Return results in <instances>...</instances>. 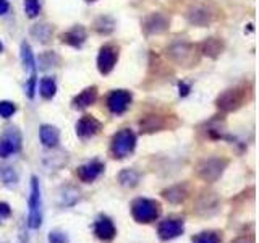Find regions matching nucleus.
<instances>
[{"label": "nucleus", "instance_id": "obj_1", "mask_svg": "<svg viewBox=\"0 0 259 243\" xmlns=\"http://www.w3.org/2000/svg\"><path fill=\"white\" fill-rule=\"evenodd\" d=\"M162 213V206L157 199L136 198L132 202V216L138 224H151L157 221Z\"/></svg>", "mask_w": 259, "mask_h": 243}, {"label": "nucleus", "instance_id": "obj_2", "mask_svg": "<svg viewBox=\"0 0 259 243\" xmlns=\"http://www.w3.org/2000/svg\"><path fill=\"white\" fill-rule=\"evenodd\" d=\"M29 213H28V227L37 230L42 225V196H40V185L36 175L31 177V193L28 199Z\"/></svg>", "mask_w": 259, "mask_h": 243}, {"label": "nucleus", "instance_id": "obj_3", "mask_svg": "<svg viewBox=\"0 0 259 243\" xmlns=\"http://www.w3.org/2000/svg\"><path fill=\"white\" fill-rule=\"evenodd\" d=\"M167 57L180 67H191L198 62L196 46L186 40H175L167 47Z\"/></svg>", "mask_w": 259, "mask_h": 243}, {"label": "nucleus", "instance_id": "obj_4", "mask_svg": "<svg viewBox=\"0 0 259 243\" xmlns=\"http://www.w3.org/2000/svg\"><path fill=\"white\" fill-rule=\"evenodd\" d=\"M135 148H136V135L133 133V130L123 128L112 136V141H110L112 157L125 159L135 151Z\"/></svg>", "mask_w": 259, "mask_h": 243}, {"label": "nucleus", "instance_id": "obj_5", "mask_svg": "<svg viewBox=\"0 0 259 243\" xmlns=\"http://www.w3.org/2000/svg\"><path fill=\"white\" fill-rule=\"evenodd\" d=\"M227 166H229V160L224 157H207V159H202L196 166V174L204 182L212 183L222 177Z\"/></svg>", "mask_w": 259, "mask_h": 243}, {"label": "nucleus", "instance_id": "obj_6", "mask_svg": "<svg viewBox=\"0 0 259 243\" xmlns=\"http://www.w3.org/2000/svg\"><path fill=\"white\" fill-rule=\"evenodd\" d=\"M245 99H246L245 88H230L217 96L215 105L222 112H235L245 104Z\"/></svg>", "mask_w": 259, "mask_h": 243}, {"label": "nucleus", "instance_id": "obj_7", "mask_svg": "<svg viewBox=\"0 0 259 243\" xmlns=\"http://www.w3.org/2000/svg\"><path fill=\"white\" fill-rule=\"evenodd\" d=\"M186 20L190 24L198 28H206L210 23L215 20V13L214 10L206 4H193L188 7V10L185 13Z\"/></svg>", "mask_w": 259, "mask_h": 243}, {"label": "nucleus", "instance_id": "obj_8", "mask_svg": "<svg viewBox=\"0 0 259 243\" xmlns=\"http://www.w3.org/2000/svg\"><path fill=\"white\" fill-rule=\"evenodd\" d=\"M21 141L23 138L18 128H7L4 135L0 136V157H8L12 154L18 152L21 149Z\"/></svg>", "mask_w": 259, "mask_h": 243}, {"label": "nucleus", "instance_id": "obj_9", "mask_svg": "<svg viewBox=\"0 0 259 243\" xmlns=\"http://www.w3.org/2000/svg\"><path fill=\"white\" fill-rule=\"evenodd\" d=\"M170 28V16L162 12H154L143 21V31L146 36H156L168 31Z\"/></svg>", "mask_w": 259, "mask_h": 243}, {"label": "nucleus", "instance_id": "obj_10", "mask_svg": "<svg viewBox=\"0 0 259 243\" xmlns=\"http://www.w3.org/2000/svg\"><path fill=\"white\" fill-rule=\"evenodd\" d=\"M185 232V221L178 217H167L157 227V235L162 241L174 240Z\"/></svg>", "mask_w": 259, "mask_h": 243}, {"label": "nucleus", "instance_id": "obj_11", "mask_svg": "<svg viewBox=\"0 0 259 243\" xmlns=\"http://www.w3.org/2000/svg\"><path fill=\"white\" fill-rule=\"evenodd\" d=\"M117 60H118V47L113 44H105L101 47L99 55H97V70L102 75H109L115 68Z\"/></svg>", "mask_w": 259, "mask_h": 243}, {"label": "nucleus", "instance_id": "obj_12", "mask_svg": "<svg viewBox=\"0 0 259 243\" xmlns=\"http://www.w3.org/2000/svg\"><path fill=\"white\" fill-rule=\"evenodd\" d=\"M133 99V94L126 91V89H115L107 97V107L113 115H121L130 107Z\"/></svg>", "mask_w": 259, "mask_h": 243}, {"label": "nucleus", "instance_id": "obj_13", "mask_svg": "<svg viewBox=\"0 0 259 243\" xmlns=\"http://www.w3.org/2000/svg\"><path fill=\"white\" fill-rule=\"evenodd\" d=\"M101 128H102V124L96 117H93V115H83L76 122V125H75L76 135L79 138H83V140L96 136L97 133L101 132Z\"/></svg>", "mask_w": 259, "mask_h": 243}, {"label": "nucleus", "instance_id": "obj_14", "mask_svg": "<svg viewBox=\"0 0 259 243\" xmlns=\"http://www.w3.org/2000/svg\"><path fill=\"white\" fill-rule=\"evenodd\" d=\"M94 235L101 241H112L117 235L115 224L107 216H99L94 222Z\"/></svg>", "mask_w": 259, "mask_h": 243}, {"label": "nucleus", "instance_id": "obj_15", "mask_svg": "<svg viewBox=\"0 0 259 243\" xmlns=\"http://www.w3.org/2000/svg\"><path fill=\"white\" fill-rule=\"evenodd\" d=\"M104 169L105 167L101 160H91V162H86V164L79 166L76 169V177L84 183H93L94 180H97V178L101 177Z\"/></svg>", "mask_w": 259, "mask_h": 243}, {"label": "nucleus", "instance_id": "obj_16", "mask_svg": "<svg viewBox=\"0 0 259 243\" xmlns=\"http://www.w3.org/2000/svg\"><path fill=\"white\" fill-rule=\"evenodd\" d=\"M86 37H88L86 29L81 26V24H76V26H73L70 31L63 32V34L60 36V40H62L63 44H67V46L79 49L81 46L84 44Z\"/></svg>", "mask_w": 259, "mask_h": 243}, {"label": "nucleus", "instance_id": "obj_17", "mask_svg": "<svg viewBox=\"0 0 259 243\" xmlns=\"http://www.w3.org/2000/svg\"><path fill=\"white\" fill-rule=\"evenodd\" d=\"M167 118L162 117V115H146L140 120V128H141V133H156L160 132V130L167 128Z\"/></svg>", "mask_w": 259, "mask_h": 243}, {"label": "nucleus", "instance_id": "obj_18", "mask_svg": "<svg viewBox=\"0 0 259 243\" xmlns=\"http://www.w3.org/2000/svg\"><path fill=\"white\" fill-rule=\"evenodd\" d=\"M224 49H225V44L221 37H207L202 40L199 46L201 54L209 57V59H217V57L224 52Z\"/></svg>", "mask_w": 259, "mask_h": 243}, {"label": "nucleus", "instance_id": "obj_19", "mask_svg": "<svg viewBox=\"0 0 259 243\" xmlns=\"http://www.w3.org/2000/svg\"><path fill=\"white\" fill-rule=\"evenodd\" d=\"M96 99H97V88L89 86V88L83 89V91L71 101V105H73V109H76V110H84L89 107V105H93L96 102Z\"/></svg>", "mask_w": 259, "mask_h": 243}, {"label": "nucleus", "instance_id": "obj_20", "mask_svg": "<svg viewBox=\"0 0 259 243\" xmlns=\"http://www.w3.org/2000/svg\"><path fill=\"white\" fill-rule=\"evenodd\" d=\"M39 138L46 148H55L60 141V132L52 125H42L39 128Z\"/></svg>", "mask_w": 259, "mask_h": 243}, {"label": "nucleus", "instance_id": "obj_21", "mask_svg": "<svg viewBox=\"0 0 259 243\" xmlns=\"http://www.w3.org/2000/svg\"><path fill=\"white\" fill-rule=\"evenodd\" d=\"M162 196H164L167 201L174 202V205H178V202L185 201V198L188 196V186H186L185 183L182 185H174L170 186V188L164 190L162 191Z\"/></svg>", "mask_w": 259, "mask_h": 243}, {"label": "nucleus", "instance_id": "obj_22", "mask_svg": "<svg viewBox=\"0 0 259 243\" xmlns=\"http://www.w3.org/2000/svg\"><path fill=\"white\" fill-rule=\"evenodd\" d=\"M54 34V26L52 24H47V23H39V24H34V26L31 28V36L37 39L39 43H49Z\"/></svg>", "mask_w": 259, "mask_h": 243}, {"label": "nucleus", "instance_id": "obj_23", "mask_svg": "<svg viewBox=\"0 0 259 243\" xmlns=\"http://www.w3.org/2000/svg\"><path fill=\"white\" fill-rule=\"evenodd\" d=\"M118 182L125 188H135L140 183V174L133 169H125L118 174Z\"/></svg>", "mask_w": 259, "mask_h": 243}, {"label": "nucleus", "instance_id": "obj_24", "mask_svg": "<svg viewBox=\"0 0 259 243\" xmlns=\"http://www.w3.org/2000/svg\"><path fill=\"white\" fill-rule=\"evenodd\" d=\"M39 93L44 99H52L57 93V83L54 78H42L40 79V85H39Z\"/></svg>", "mask_w": 259, "mask_h": 243}, {"label": "nucleus", "instance_id": "obj_25", "mask_svg": "<svg viewBox=\"0 0 259 243\" xmlns=\"http://www.w3.org/2000/svg\"><path fill=\"white\" fill-rule=\"evenodd\" d=\"M94 29L99 32V34H110V32L115 29V21H113L110 16H99L94 21Z\"/></svg>", "mask_w": 259, "mask_h": 243}, {"label": "nucleus", "instance_id": "obj_26", "mask_svg": "<svg viewBox=\"0 0 259 243\" xmlns=\"http://www.w3.org/2000/svg\"><path fill=\"white\" fill-rule=\"evenodd\" d=\"M20 57H21V63L24 65V68H29V70L34 71L36 60H34V54H32V51H31V46L28 43H23L21 44Z\"/></svg>", "mask_w": 259, "mask_h": 243}, {"label": "nucleus", "instance_id": "obj_27", "mask_svg": "<svg viewBox=\"0 0 259 243\" xmlns=\"http://www.w3.org/2000/svg\"><path fill=\"white\" fill-rule=\"evenodd\" d=\"M193 243H222V235L214 230L201 232L193 237Z\"/></svg>", "mask_w": 259, "mask_h": 243}, {"label": "nucleus", "instance_id": "obj_28", "mask_svg": "<svg viewBox=\"0 0 259 243\" xmlns=\"http://www.w3.org/2000/svg\"><path fill=\"white\" fill-rule=\"evenodd\" d=\"M23 7H24V13H26L29 18H36L40 12L39 0H23Z\"/></svg>", "mask_w": 259, "mask_h": 243}, {"label": "nucleus", "instance_id": "obj_29", "mask_svg": "<svg viewBox=\"0 0 259 243\" xmlns=\"http://www.w3.org/2000/svg\"><path fill=\"white\" fill-rule=\"evenodd\" d=\"M39 63H40V68L46 70L54 63H60V57L57 55L55 52H46L44 55L39 57Z\"/></svg>", "mask_w": 259, "mask_h": 243}, {"label": "nucleus", "instance_id": "obj_30", "mask_svg": "<svg viewBox=\"0 0 259 243\" xmlns=\"http://www.w3.org/2000/svg\"><path fill=\"white\" fill-rule=\"evenodd\" d=\"M16 112V105L10 101H0V117L2 118H10Z\"/></svg>", "mask_w": 259, "mask_h": 243}, {"label": "nucleus", "instance_id": "obj_31", "mask_svg": "<svg viewBox=\"0 0 259 243\" xmlns=\"http://www.w3.org/2000/svg\"><path fill=\"white\" fill-rule=\"evenodd\" d=\"M49 243H70L68 235L62 230H51L47 235Z\"/></svg>", "mask_w": 259, "mask_h": 243}, {"label": "nucleus", "instance_id": "obj_32", "mask_svg": "<svg viewBox=\"0 0 259 243\" xmlns=\"http://www.w3.org/2000/svg\"><path fill=\"white\" fill-rule=\"evenodd\" d=\"M0 174H2L4 182L8 185H15L16 182H18V175H16V172L12 167H2L0 169Z\"/></svg>", "mask_w": 259, "mask_h": 243}, {"label": "nucleus", "instance_id": "obj_33", "mask_svg": "<svg viewBox=\"0 0 259 243\" xmlns=\"http://www.w3.org/2000/svg\"><path fill=\"white\" fill-rule=\"evenodd\" d=\"M36 83H37V78H36V71H32V75L28 81V85H26V94L29 99H32L34 97V93H36Z\"/></svg>", "mask_w": 259, "mask_h": 243}, {"label": "nucleus", "instance_id": "obj_34", "mask_svg": "<svg viewBox=\"0 0 259 243\" xmlns=\"http://www.w3.org/2000/svg\"><path fill=\"white\" fill-rule=\"evenodd\" d=\"M190 91H191V86L188 83H185V81H180V83H178V94L182 97H186L190 94Z\"/></svg>", "mask_w": 259, "mask_h": 243}, {"label": "nucleus", "instance_id": "obj_35", "mask_svg": "<svg viewBox=\"0 0 259 243\" xmlns=\"http://www.w3.org/2000/svg\"><path fill=\"white\" fill-rule=\"evenodd\" d=\"M10 214H12L10 206H8L7 202H0V217L7 219V217H10Z\"/></svg>", "mask_w": 259, "mask_h": 243}, {"label": "nucleus", "instance_id": "obj_36", "mask_svg": "<svg viewBox=\"0 0 259 243\" xmlns=\"http://www.w3.org/2000/svg\"><path fill=\"white\" fill-rule=\"evenodd\" d=\"M8 8H10L8 0H0V15H5L8 12Z\"/></svg>", "mask_w": 259, "mask_h": 243}, {"label": "nucleus", "instance_id": "obj_37", "mask_svg": "<svg viewBox=\"0 0 259 243\" xmlns=\"http://www.w3.org/2000/svg\"><path fill=\"white\" fill-rule=\"evenodd\" d=\"M4 51V46H2V43H0V52H2Z\"/></svg>", "mask_w": 259, "mask_h": 243}, {"label": "nucleus", "instance_id": "obj_38", "mask_svg": "<svg viewBox=\"0 0 259 243\" xmlns=\"http://www.w3.org/2000/svg\"><path fill=\"white\" fill-rule=\"evenodd\" d=\"M86 2H88V4H93V2H96V0H86Z\"/></svg>", "mask_w": 259, "mask_h": 243}]
</instances>
